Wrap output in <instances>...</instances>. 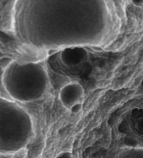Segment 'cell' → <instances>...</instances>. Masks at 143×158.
Here are the masks:
<instances>
[{"label": "cell", "instance_id": "3957f363", "mask_svg": "<svg viewBox=\"0 0 143 158\" xmlns=\"http://www.w3.org/2000/svg\"><path fill=\"white\" fill-rule=\"evenodd\" d=\"M81 104H80V103H76V104H75L74 106H73L71 107V110H72V112H73V113H78V112L81 110Z\"/></svg>", "mask_w": 143, "mask_h": 158}, {"label": "cell", "instance_id": "7a4b0ae2", "mask_svg": "<svg viewBox=\"0 0 143 158\" xmlns=\"http://www.w3.org/2000/svg\"><path fill=\"white\" fill-rule=\"evenodd\" d=\"M26 155V149H21V150L18 151L17 152H15V155L13 156V158H25Z\"/></svg>", "mask_w": 143, "mask_h": 158}, {"label": "cell", "instance_id": "6da1fadb", "mask_svg": "<svg viewBox=\"0 0 143 158\" xmlns=\"http://www.w3.org/2000/svg\"><path fill=\"white\" fill-rule=\"evenodd\" d=\"M12 60L10 57H3L0 59V68L4 69V68L7 67L11 63Z\"/></svg>", "mask_w": 143, "mask_h": 158}]
</instances>
